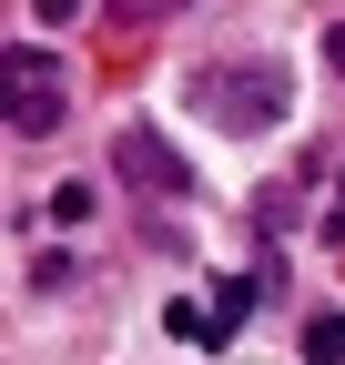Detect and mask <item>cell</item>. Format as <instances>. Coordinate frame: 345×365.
Segmentation results:
<instances>
[{"instance_id":"cell-1","label":"cell","mask_w":345,"mask_h":365,"mask_svg":"<svg viewBox=\"0 0 345 365\" xmlns=\"http://www.w3.org/2000/svg\"><path fill=\"white\" fill-rule=\"evenodd\" d=\"M193 112H203L213 132H274V122L294 112V71H274V61H224V71L193 81Z\"/></svg>"},{"instance_id":"cell-2","label":"cell","mask_w":345,"mask_h":365,"mask_svg":"<svg viewBox=\"0 0 345 365\" xmlns=\"http://www.w3.org/2000/svg\"><path fill=\"white\" fill-rule=\"evenodd\" d=\"M0 91H11V143H51L61 122V61L41 41H11L0 51Z\"/></svg>"},{"instance_id":"cell-3","label":"cell","mask_w":345,"mask_h":365,"mask_svg":"<svg viewBox=\"0 0 345 365\" xmlns=\"http://www.w3.org/2000/svg\"><path fill=\"white\" fill-rule=\"evenodd\" d=\"M244 304H254V284H244V274H224L213 294H183V304H172V335H183V345H234Z\"/></svg>"},{"instance_id":"cell-4","label":"cell","mask_w":345,"mask_h":365,"mask_svg":"<svg viewBox=\"0 0 345 365\" xmlns=\"http://www.w3.org/2000/svg\"><path fill=\"white\" fill-rule=\"evenodd\" d=\"M112 173L143 182V193H193V163L172 153L163 132H122V143H112Z\"/></svg>"},{"instance_id":"cell-5","label":"cell","mask_w":345,"mask_h":365,"mask_svg":"<svg viewBox=\"0 0 345 365\" xmlns=\"http://www.w3.org/2000/svg\"><path fill=\"white\" fill-rule=\"evenodd\" d=\"M305 365H345V314H315L305 325Z\"/></svg>"},{"instance_id":"cell-6","label":"cell","mask_w":345,"mask_h":365,"mask_svg":"<svg viewBox=\"0 0 345 365\" xmlns=\"http://www.w3.org/2000/svg\"><path fill=\"white\" fill-rule=\"evenodd\" d=\"M112 11H122V21H172L183 0H112Z\"/></svg>"},{"instance_id":"cell-7","label":"cell","mask_w":345,"mask_h":365,"mask_svg":"<svg viewBox=\"0 0 345 365\" xmlns=\"http://www.w3.org/2000/svg\"><path fill=\"white\" fill-rule=\"evenodd\" d=\"M31 11H41V21H51V31H61V21H71V11H81V0H31Z\"/></svg>"},{"instance_id":"cell-8","label":"cell","mask_w":345,"mask_h":365,"mask_svg":"<svg viewBox=\"0 0 345 365\" xmlns=\"http://www.w3.org/2000/svg\"><path fill=\"white\" fill-rule=\"evenodd\" d=\"M325 61H335V71H345V31H335V41H325Z\"/></svg>"}]
</instances>
